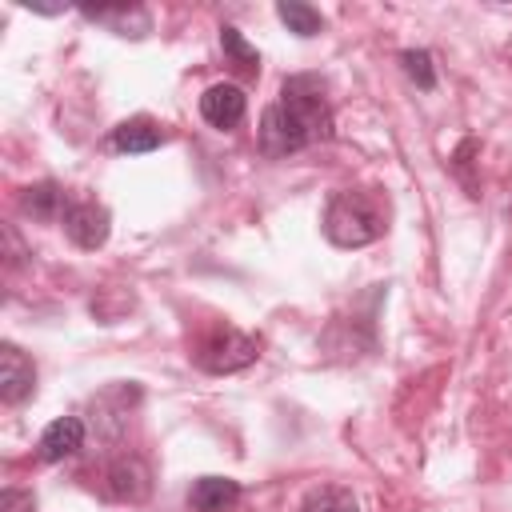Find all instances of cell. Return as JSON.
I'll return each instance as SVG.
<instances>
[{
    "label": "cell",
    "instance_id": "1",
    "mask_svg": "<svg viewBox=\"0 0 512 512\" xmlns=\"http://www.w3.org/2000/svg\"><path fill=\"white\" fill-rule=\"evenodd\" d=\"M320 140H332L328 84L316 72H296L280 84V96L260 112L256 144L268 160H284Z\"/></svg>",
    "mask_w": 512,
    "mask_h": 512
},
{
    "label": "cell",
    "instance_id": "2",
    "mask_svg": "<svg viewBox=\"0 0 512 512\" xmlns=\"http://www.w3.org/2000/svg\"><path fill=\"white\" fill-rule=\"evenodd\" d=\"M320 228L336 248H368L388 232V196L380 188H340L328 196Z\"/></svg>",
    "mask_w": 512,
    "mask_h": 512
},
{
    "label": "cell",
    "instance_id": "3",
    "mask_svg": "<svg viewBox=\"0 0 512 512\" xmlns=\"http://www.w3.org/2000/svg\"><path fill=\"white\" fill-rule=\"evenodd\" d=\"M260 356V340L232 328V324H216L212 332H204L192 348V360L196 368L212 372V376H228V372H240L248 364H256Z\"/></svg>",
    "mask_w": 512,
    "mask_h": 512
},
{
    "label": "cell",
    "instance_id": "4",
    "mask_svg": "<svg viewBox=\"0 0 512 512\" xmlns=\"http://www.w3.org/2000/svg\"><path fill=\"white\" fill-rule=\"evenodd\" d=\"M92 488H96L104 500L140 504V500H148V492H152V468H148L136 452H120V456H108V460L96 468Z\"/></svg>",
    "mask_w": 512,
    "mask_h": 512
},
{
    "label": "cell",
    "instance_id": "5",
    "mask_svg": "<svg viewBox=\"0 0 512 512\" xmlns=\"http://www.w3.org/2000/svg\"><path fill=\"white\" fill-rule=\"evenodd\" d=\"M136 400H140V388L136 384H124V380L108 384L104 392H96L88 400V420H84L88 432L100 436V440H120L124 428H128V412H132Z\"/></svg>",
    "mask_w": 512,
    "mask_h": 512
},
{
    "label": "cell",
    "instance_id": "6",
    "mask_svg": "<svg viewBox=\"0 0 512 512\" xmlns=\"http://www.w3.org/2000/svg\"><path fill=\"white\" fill-rule=\"evenodd\" d=\"M64 232L76 248L84 252H96L108 244V232H112V212L100 204V200H88V196H72L68 212H64Z\"/></svg>",
    "mask_w": 512,
    "mask_h": 512
},
{
    "label": "cell",
    "instance_id": "7",
    "mask_svg": "<svg viewBox=\"0 0 512 512\" xmlns=\"http://www.w3.org/2000/svg\"><path fill=\"white\" fill-rule=\"evenodd\" d=\"M28 396H36V364L12 340H4L0 344V400L16 408Z\"/></svg>",
    "mask_w": 512,
    "mask_h": 512
},
{
    "label": "cell",
    "instance_id": "8",
    "mask_svg": "<svg viewBox=\"0 0 512 512\" xmlns=\"http://www.w3.org/2000/svg\"><path fill=\"white\" fill-rule=\"evenodd\" d=\"M244 112H248V96H244L240 84L220 80V84H208L204 96H200V116H204L212 128H220V132L236 128V124L244 120Z\"/></svg>",
    "mask_w": 512,
    "mask_h": 512
},
{
    "label": "cell",
    "instance_id": "9",
    "mask_svg": "<svg viewBox=\"0 0 512 512\" xmlns=\"http://www.w3.org/2000/svg\"><path fill=\"white\" fill-rule=\"evenodd\" d=\"M84 436H88V424H84L80 416H56V420L40 432L36 456H40L44 464H60V460H68V456H76V452L84 448Z\"/></svg>",
    "mask_w": 512,
    "mask_h": 512
},
{
    "label": "cell",
    "instance_id": "10",
    "mask_svg": "<svg viewBox=\"0 0 512 512\" xmlns=\"http://www.w3.org/2000/svg\"><path fill=\"white\" fill-rule=\"evenodd\" d=\"M80 16H84V20H92V24H100V28H108V32H116V36H132V40H140V36H148V32H152V12H148V8H140V4L80 8Z\"/></svg>",
    "mask_w": 512,
    "mask_h": 512
},
{
    "label": "cell",
    "instance_id": "11",
    "mask_svg": "<svg viewBox=\"0 0 512 512\" xmlns=\"http://www.w3.org/2000/svg\"><path fill=\"white\" fill-rule=\"evenodd\" d=\"M112 152H124V156H144V152H156L164 144V132L152 116H132V120H120L108 136Z\"/></svg>",
    "mask_w": 512,
    "mask_h": 512
},
{
    "label": "cell",
    "instance_id": "12",
    "mask_svg": "<svg viewBox=\"0 0 512 512\" xmlns=\"http://www.w3.org/2000/svg\"><path fill=\"white\" fill-rule=\"evenodd\" d=\"M68 204H72V192L60 188L56 180H40V184H28V188L20 192V212L32 216V220H44V224L64 220Z\"/></svg>",
    "mask_w": 512,
    "mask_h": 512
},
{
    "label": "cell",
    "instance_id": "13",
    "mask_svg": "<svg viewBox=\"0 0 512 512\" xmlns=\"http://www.w3.org/2000/svg\"><path fill=\"white\" fill-rule=\"evenodd\" d=\"M240 496H244L240 480H232V476H200L188 488V508L192 512H228Z\"/></svg>",
    "mask_w": 512,
    "mask_h": 512
},
{
    "label": "cell",
    "instance_id": "14",
    "mask_svg": "<svg viewBox=\"0 0 512 512\" xmlns=\"http://www.w3.org/2000/svg\"><path fill=\"white\" fill-rule=\"evenodd\" d=\"M220 48H224V64H232L236 76H244V80H256L260 76V52H256V44L244 40L240 28L220 24Z\"/></svg>",
    "mask_w": 512,
    "mask_h": 512
},
{
    "label": "cell",
    "instance_id": "15",
    "mask_svg": "<svg viewBox=\"0 0 512 512\" xmlns=\"http://www.w3.org/2000/svg\"><path fill=\"white\" fill-rule=\"evenodd\" d=\"M276 20H280L292 36H300V40H312V36L324 32V16H320L312 4H300V0H280V4H276Z\"/></svg>",
    "mask_w": 512,
    "mask_h": 512
},
{
    "label": "cell",
    "instance_id": "16",
    "mask_svg": "<svg viewBox=\"0 0 512 512\" xmlns=\"http://www.w3.org/2000/svg\"><path fill=\"white\" fill-rule=\"evenodd\" d=\"M300 512H360L356 496L340 484H320V488H308L304 500H300Z\"/></svg>",
    "mask_w": 512,
    "mask_h": 512
},
{
    "label": "cell",
    "instance_id": "17",
    "mask_svg": "<svg viewBox=\"0 0 512 512\" xmlns=\"http://www.w3.org/2000/svg\"><path fill=\"white\" fill-rule=\"evenodd\" d=\"M400 68H404V76H408L420 92H432V88H436L432 52H424V48H404V52H400Z\"/></svg>",
    "mask_w": 512,
    "mask_h": 512
},
{
    "label": "cell",
    "instance_id": "18",
    "mask_svg": "<svg viewBox=\"0 0 512 512\" xmlns=\"http://www.w3.org/2000/svg\"><path fill=\"white\" fill-rule=\"evenodd\" d=\"M472 152H476V140H464L460 148H456V156H452V172L464 180V188H468V196H480L476 192V184H472V176H468V164H472Z\"/></svg>",
    "mask_w": 512,
    "mask_h": 512
},
{
    "label": "cell",
    "instance_id": "19",
    "mask_svg": "<svg viewBox=\"0 0 512 512\" xmlns=\"http://www.w3.org/2000/svg\"><path fill=\"white\" fill-rule=\"evenodd\" d=\"M4 512H36V496L24 488H4Z\"/></svg>",
    "mask_w": 512,
    "mask_h": 512
}]
</instances>
